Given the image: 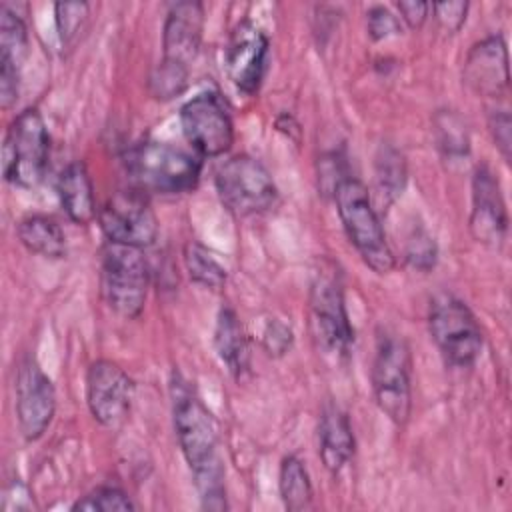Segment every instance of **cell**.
Listing matches in <instances>:
<instances>
[{
    "label": "cell",
    "instance_id": "obj_1",
    "mask_svg": "<svg viewBox=\"0 0 512 512\" xmlns=\"http://www.w3.org/2000/svg\"><path fill=\"white\" fill-rule=\"evenodd\" d=\"M170 402L176 440L194 476L202 508L224 510L228 504L216 420L190 382L178 372L170 378Z\"/></svg>",
    "mask_w": 512,
    "mask_h": 512
},
{
    "label": "cell",
    "instance_id": "obj_2",
    "mask_svg": "<svg viewBox=\"0 0 512 512\" xmlns=\"http://www.w3.org/2000/svg\"><path fill=\"white\" fill-rule=\"evenodd\" d=\"M124 164L132 188L146 196L190 192L196 188L202 172V156L162 140L134 144L128 150Z\"/></svg>",
    "mask_w": 512,
    "mask_h": 512
},
{
    "label": "cell",
    "instance_id": "obj_3",
    "mask_svg": "<svg viewBox=\"0 0 512 512\" xmlns=\"http://www.w3.org/2000/svg\"><path fill=\"white\" fill-rule=\"evenodd\" d=\"M308 318L316 348L336 362L344 360L354 342V328L346 310L342 274L328 258L318 262L312 272Z\"/></svg>",
    "mask_w": 512,
    "mask_h": 512
},
{
    "label": "cell",
    "instance_id": "obj_4",
    "mask_svg": "<svg viewBox=\"0 0 512 512\" xmlns=\"http://www.w3.org/2000/svg\"><path fill=\"white\" fill-rule=\"evenodd\" d=\"M332 196L342 228L362 262L376 274L392 272L396 258L386 240L380 214L372 204L368 188L358 178L348 176Z\"/></svg>",
    "mask_w": 512,
    "mask_h": 512
},
{
    "label": "cell",
    "instance_id": "obj_5",
    "mask_svg": "<svg viewBox=\"0 0 512 512\" xmlns=\"http://www.w3.org/2000/svg\"><path fill=\"white\" fill-rule=\"evenodd\" d=\"M150 288V268L142 248L106 240L100 250V292L120 318L142 314Z\"/></svg>",
    "mask_w": 512,
    "mask_h": 512
},
{
    "label": "cell",
    "instance_id": "obj_6",
    "mask_svg": "<svg viewBox=\"0 0 512 512\" xmlns=\"http://www.w3.org/2000/svg\"><path fill=\"white\" fill-rule=\"evenodd\" d=\"M370 380L382 414L404 426L412 412V356L402 336L388 330L378 334Z\"/></svg>",
    "mask_w": 512,
    "mask_h": 512
},
{
    "label": "cell",
    "instance_id": "obj_7",
    "mask_svg": "<svg viewBox=\"0 0 512 512\" xmlns=\"http://www.w3.org/2000/svg\"><path fill=\"white\" fill-rule=\"evenodd\" d=\"M50 134L38 108H24L10 122L2 144L4 180L18 188H36L46 174Z\"/></svg>",
    "mask_w": 512,
    "mask_h": 512
},
{
    "label": "cell",
    "instance_id": "obj_8",
    "mask_svg": "<svg viewBox=\"0 0 512 512\" xmlns=\"http://www.w3.org/2000/svg\"><path fill=\"white\" fill-rule=\"evenodd\" d=\"M428 328L430 336L454 368L472 366L484 346L482 328L472 310L448 292H438L428 306Z\"/></svg>",
    "mask_w": 512,
    "mask_h": 512
},
{
    "label": "cell",
    "instance_id": "obj_9",
    "mask_svg": "<svg viewBox=\"0 0 512 512\" xmlns=\"http://www.w3.org/2000/svg\"><path fill=\"white\" fill-rule=\"evenodd\" d=\"M214 184L224 208L242 218L264 214L278 202L274 178L260 160L248 154H236L220 164Z\"/></svg>",
    "mask_w": 512,
    "mask_h": 512
},
{
    "label": "cell",
    "instance_id": "obj_10",
    "mask_svg": "<svg viewBox=\"0 0 512 512\" xmlns=\"http://www.w3.org/2000/svg\"><path fill=\"white\" fill-rule=\"evenodd\" d=\"M180 126L198 156L216 158L234 144V124L218 92L204 90L186 100L180 108Z\"/></svg>",
    "mask_w": 512,
    "mask_h": 512
},
{
    "label": "cell",
    "instance_id": "obj_11",
    "mask_svg": "<svg viewBox=\"0 0 512 512\" xmlns=\"http://www.w3.org/2000/svg\"><path fill=\"white\" fill-rule=\"evenodd\" d=\"M100 228L110 242L146 248L158 236V218L144 192L136 188L114 192L98 210Z\"/></svg>",
    "mask_w": 512,
    "mask_h": 512
},
{
    "label": "cell",
    "instance_id": "obj_12",
    "mask_svg": "<svg viewBox=\"0 0 512 512\" xmlns=\"http://www.w3.org/2000/svg\"><path fill=\"white\" fill-rule=\"evenodd\" d=\"M134 380L112 360H96L86 372V404L92 418L104 428H120L132 410Z\"/></svg>",
    "mask_w": 512,
    "mask_h": 512
},
{
    "label": "cell",
    "instance_id": "obj_13",
    "mask_svg": "<svg viewBox=\"0 0 512 512\" xmlns=\"http://www.w3.org/2000/svg\"><path fill=\"white\" fill-rule=\"evenodd\" d=\"M56 412L52 380L34 358H26L16 374V418L22 436L34 442L44 436Z\"/></svg>",
    "mask_w": 512,
    "mask_h": 512
},
{
    "label": "cell",
    "instance_id": "obj_14",
    "mask_svg": "<svg viewBox=\"0 0 512 512\" xmlns=\"http://www.w3.org/2000/svg\"><path fill=\"white\" fill-rule=\"evenodd\" d=\"M268 54L270 40L254 22L242 20L232 28L224 48V68L240 92H258L266 74Z\"/></svg>",
    "mask_w": 512,
    "mask_h": 512
},
{
    "label": "cell",
    "instance_id": "obj_15",
    "mask_svg": "<svg viewBox=\"0 0 512 512\" xmlns=\"http://www.w3.org/2000/svg\"><path fill=\"white\" fill-rule=\"evenodd\" d=\"M468 226L474 240L488 248H500L506 240V202L498 178L486 164L476 166L472 174V210Z\"/></svg>",
    "mask_w": 512,
    "mask_h": 512
},
{
    "label": "cell",
    "instance_id": "obj_16",
    "mask_svg": "<svg viewBox=\"0 0 512 512\" xmlns=\"http://www.w3.org/2000/svg\"><path fill=\"white\" fill-rule=\"evenodd\" d=\"M462 78L466 86L484 98H500L510 86L508 48L500 34L486 36L472 44L466 54Z\"/></svg>",
    "mask_w": 512,
    "mask_h": 512
},
{
    "label": "cell",
    "instance_id": "obj_17",
    "mask_svg": "<svg viewBox=\"0 0 512 512\" xmlns=\"http://www.w3.org/2000/svg\"><path fill=\"white\" fill-rule=\"evenodd\" d=\"M204 32V6L196 0L174 2L162 28L164 60L190 66L198 56Z\"/></svg>",
    "mask_w": 512,
    "mask_h": 512
},
{
    "label": "cell",
    "instance_id": "obj_18",
    "mask_svg": "<svg viewBox=\"0 0 512 512\" xmlns=\"http://www.w3.org/2000/svg\"><path fill=\"white\" fill-rule=\"evenodd\" d=\"M28 56L24 20L8 6L0 8V106L8 110L20 94V70Z\"/></svg>",
    "mask_w": 512,
    "mask_h": 512
},
{
    "label": "cell",
    "instance_id": "obj_19",
    "mask_svg": "<svg viewBox=\"0 0 512 512\" xmlns=\"http://www.w3.org/2000/svg\"><path fill=\"white\" fill-rule=\"evenodd\" d=\"M356 448L348 414L334 402H326L318 420V456L330 474H340Z\"/></svg>",
    "mask_w": 512,
    "mask_h": 512
},
{
    "label": "cell",
    "instance_id": "obj_20",
    "mask_svg": "<svg viewBox=\"0 0 512 512\" xmlns=\"http://www.w3.org/2000/svg\"><path fill=\"white\" fill-rule=\"evenodd\" d=\"M56 192L66 216L74 224L86 226L98 216L94 184L84 162L74 160L62 168L56 180Z\"/></svg>",
    "mask_w": 512,
    "mask_h": 512
},
{
    "label": "cell",
    "instance_id": "obj_21",
    "mask_svg": "<svg viewBox=\"0 0 512 512\" xmlns=\"http://www.w3.org/2000/svg\"><path fill=\"white\" fill-rule=\"evenodd\" d=\"M214 350L234 378H242L250 368V348L244 326L234 308L222 306L214 324Z\"/></svg>",
    "mask_w": 512,
    "mask_h": 512
},
{
    "label": "cell",
    "instance_id": "obj_22",
    "mask_svg": "<svg viewBox=\"0 0 512 512\" xmlns=\"http://www.w3.org/2000/svg\"><path fill=\"white\" fill-rule=\"evenodd\" d=\"M408 180L404 154L388 142H382L374 154V188L372 204L376 210H386L402 196Z\"/></svg>",
    "mask_w": 512,
    "mask_h": 512
},
{
    "label": "cell",
    "instance_id": "obj_23",
    "mask_svg": "<svg viewBox=\"0 0 512 512\" xmlns=\"http://www.w3.org/2000/svg\"><path fill=\"white\" fill-rule=\"evenodd\" d=\"M16 234L20 244L32 254L52 260L66 256V234L52 216L28 214L18 222Z\"/></svg>",
    "mask_w": 512,
    "mask_h": 512
},
{
    "label": "cell",
    "instance_id": "obj_24",
    "mask_svg": "<svg viewBox=\"0 0 512 512\" xmlns=\"http://www.w3.org/2000/svg\"><path fill=\"white\" fill-rule=\"evenodd\" d=\"M278 490H280L282 504L288 510L298 512V510L310 508L314 498V488H312L308 468L298 456L290 454L282 460L280 474H278Z\"/></svg>",
    "mask_w": 512,
    "mask_h": 512
},
{
    "label": "cell",
    "instance_id": "obj_25",
    "mask_svg": "<svg viewBox=\"0 0 512 512\" xmlns=\"http://www.w3.org/2000/svg\"><path fill=\"white\" fill-rule=\"evenodd\" d=\"M436 148L450 162H460L470 152V134L466 122L454 110H438L432 118Z\"/></svg>",
    "mask_w": 512,
    "mask_h": 512
},
{
    "label": "cell",
    "instance_id": "obj_26",
    "mask_svg": "<svg viewBox=\"0 0 512 512\" xmlns=\"http://www.w3.org/2000/svg\"><path fill=\"white\" fill-rule=\"evenodd\" d=\"M182 258H184V266L190 280L196 282L198 286H204L208 290H220L226 284L228 272L224 264L202 242L198 240L186 242L182 250Z\"/></svg>",
    "mask_w": 512,
    "mask_h": 512
},
{
    "label": "cell",
    "instance_id": "obj_27",
    "mask_svg": "<svg viewBox=\"0 0 512 512\" xmlns=\"http://www.w3.org/2000/svg\"><path fill=\"white\" fill-rule=\"evenodd\" d=\"M190 66L172 60H160L148 78V90L156 100H172L188 88Z\"/></svg>",
    "mask_w": 512,
    "mask_h": 512
},
{
    "label": "cell",
    "instance_id": "obj_28",
    "mask_svg": "<svg viewBox=\"0 0 512 512\" xmlns=\"http://www.w3.org/2000/svg\"><path fill=\"white\" fill-rule=\"evenodd\" d=\"M404 258L414 270L428 272L434 268L438 258V246L434 242V236L422 224H414L410 228L404 242Z\"/></svg>",
    "mask_w": 512,
    "mask_h": 512
},
{
    "label": "cell",
    "instance_id": "obj_29",
    "mask_svg": "<svg viewBox=\"0 0 512 512\" xmlns=\"http://www.w3.org/2000/svg\"><path fill=\"white\" fill-rule=\"evenodd\" d=\"M72 510H86V512H116V510H136L132 498L118 486L104 484L90 490L86 496L72 504Z\"/></svg>",
    "mask_w": 512,
    "mask_h": 512
},
{
    "label": "cell",
    "instance_id": "obj_30",
    "mask_svg": "<svg viewBox=\"0 0 512 512\" xmlns=\"http://www.w3.org/2000/svg\"><path fill=\"white\" fill-rule=\"evenodd\" d=\"M90 6L86 2H58L54 4L56 30L62 44L74 42V38L84 28Z\"/></svg>",
    "mask_w": 512,
    "mask_h": 512
},
{
    "label": "cell",
    "instance_id": "obj_31",
    "mask_svg": "<svg viewBox=\"0 0 512 512\" xmlns=\"http://www.w3.org/2000/svg\"><path fill=\"white\" fill-rule=\"evenodd\" d=\"M260 344L268 356L280 358L292 348L294 332L286 322L278 318H268L260 332Z\"/></svg>",
    "mask_w": 512,
    "mask_h": 512
},
{
    "label": "cell",
    "instance_id": "obj_32",
    "mask_svg": "<svg viewBox=\"0 0 512 512\" xmlns=\"http://www.w3.org/2000/svg\"><path fill=\"white\" fill-rule=\"evenodd\" d=\"M346 178V162L340 152H326L322 158H318V186L324 194H334V190Z\"/></svg>",
    "mask_w": 512,
    "mask_h": 512
},
{
    "label": "cell",
    "instance_id": "obj_33",
    "mask_svg": "<svg viewBox=\"0 0 512 512\" xmlns=\"http://www.w3.org/2000/svg\"><path fill=\"white\" fill-rule=\"evenodd\" d=\"M366 28H368L370 38L374 42H378L388 36L400 34L402 24H400V16H396L390 8L376 4L366 12Z\"/></svg>",
    "mask_w": 512,
    "mask_h": 512
},
{
    "label": "cell",
    "instance_id": "obj_34",
    "mask_svg": "<svg viewBox=\"0 0 512 512\" xmlns=\"http://www.w3.org/2000/svg\"><path fill=\"white\" fill-rule=\"evenodd\" d=\"M488 130L492 134V140L496 142L500 154L504 160H510V150H512V120L508 108L494 106L488 110Z\"/></svg>",
    "mask_w": 512,
    "mask_h": 512
},
{
    "label": "cell",
    "instance_id": "obj_35",
    "mask_svg": "<svg viewBox=\"0 0 512 512\" xmlns=\"http://www.w3.org/2000/svg\"><path fill=\"white\" fill-rule=\"evenodd\" d=\"M430 10L438 22V26L452 34L462 28L468 14V2H436L430 4Z\"/></svg>",
    "mask_w": 512,
    "mask_h": 512
},
{
    "label": "cell",
    "instance_id": "obj_36",
    "mask_svg": "<svg viewBox=\"0 0 512 512\" xmlns=\"http://www.w3.org/2000/svg\"><path fill=\"white\" fill-rule=\"evenodd\" d=\"M398 12L402 14L400 18L410 26V28H420L428 14H430V4L428 2H420V0H404L396 4Z\"/></svg>",
    "mask_w": 512,
    "mask_h": 512
}]
</instances>
